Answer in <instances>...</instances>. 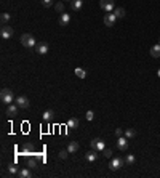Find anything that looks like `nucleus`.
<instances>
[{
    "mask_svg": "<svg viewBox=\"0 0 160 178\" xmlns=\"http://www.w3.org/2000/svg\"><path fill=\"white\" fill-rule=\"evenodd\" d=\"M115 146H117L119 151H125V149L128 148V138L127 137H119L115 141Z\"/></svg>",
    "mask_w": 160,
    "mask_h": 178,
    "instance_id": "7",
    "label": "nucleus"
},
{
    "mask_svg": "<svg viewBox=\"0 0 160 178\" xmlns=\"http://www.w3.org/2000/svg\"><path fill=\"white\" fill-rule=\"evenodd\" d=\"M157 74H158V77H160V69H158V72H157Z\"/></svg>",
    "mask_w": 160,
    "mask_h": 178,
    "instance_id": "34",
    "label": "nucleus"
},
{
    "mask_svg": "<svg viewBox=\"0 0 160 178\" xmlns=\"http://www.w3.org/2000/svg\"><path fill=\"white\" fill-rule=\"evenodd\" d=\"M151 56L152 58H160V44L151 47Z\"/></svg>",
    "mask_w": 160,
    "mask_h": 178,
    "instance_id": "17",
    "label": "nucleus"
},
{
    "mask_svg": "<svg viewBox=\"0 0 160 178\" xmlns=\"http://www.w3.org/2000/svg\"><path fill=\"white\" fill-rule=\"evenodd\" d=\"M21 44H23V47H26V48H34L37 45L34 35H31V34H23L21 35Z\"/></svg>",
    "mask_w": 160,
    "mask_h": 178,
    "instance_id": "2",
    "label": "nucleus"
},
{
    "mask_svg": "<svg viewBox=\"0 0 160 178\" xmlns=\"http://www.w3.org/2000/svg\"><path fill=\"white\" fill-rule=\"evenodd\" d=\"M18 172H19V170L16 167V164H10V165H8V173L10 175H18Z\"/></svg>",
    "mask_w": 160,
    "mask_h": 178,
    "instance_id": "24",
    "label": "nucleus"
},
{
    "mask_svg": "<svg viewBox=\"0 0 160 178\" xmlns=\"http://www.w3.org/2000/svg\"><path fill=\"white\" fill-rule=\"evenodd\" d=\"M54 10L59 11V13H64V3H62V2H58L56 5H54Z\"/></svg>",
    "mask_w": 160,
    "mask_h": 178,
    "instance_id": "28",
    "label": "nucleus"
},
{
    "mask_svg": "<svg viewBox=\"0 0 160 178\" xmlns=\"http://www.w3.org/2000/svg\"><path fill=\"white\" fill-rule=\"evenodd\" d=\"M32 149H34V146H32L31 143H26V145L23 146V154H24V156H31V154H34V153H32Z\"/></svg>",
    "mask_w": 160,
    "mask_h": 178,
    "instance_id": "19",
    "label": "nucleus"
},
{
    "mask_svg": "<svg viewBox=\"0 0 160 178\" xmlns=\"http://www.w3.org/2000/svg\"><path fill=\"white\" fill-rule=\"evenodd\" d=\"M67 151H69V154L77 153V151H79V143H75V141H72V143H69V146H67Z\"/></svg>",
    "mask_w": 160,
    "mask_h": 178,
    "instance_id": "21",
    "label": "nucleus"
},
{
    "mask_svg": "<svg viewBox=\"0 0 160 178\" xmlns=\"http://www.w3.org/2000/svg\"><path fill=\"white\" fill-rule=\"evenodd\" d=\"M11 35H13V27L11 26H6V24H2V29H0V37L5 39V40H8V39H11Z\"/></svg>",
    "mask_w": 160,
    "mask_h": 178,
    "instance_id": "4",
    "label": "nucleus"
},
{
    "mask_svg": "<svg viewBox=\"0 0 160 178\" xmlns=\"http://www.w3.org/2000/svg\"><path fill=\"white\" fill-rule=\"evenodd\" d=\"M87 120H93V117H95V112L93 111H87Z\"/></svg>",
    "mask_w": 160,
    "mask_h": 178,
    "instance_id": "31",
    "label": "nucleus"
},
{
    "mask_svg": "<svg viewBox=\"0 0 160 178\" xmlns=\"http://www.w3.org/2000/svg\"><path fill=\"white\" fill-rule=\"evenodd\" d=\"M15 103L19 106V108H23V109H27V108L31 106V103H29V98H27V96H23V95H21V96H18V98L15 99Z\"/></svg>",
    "mask_w": 160,
    "mask_h": 178,
    "instance_id": "8",
    "label": "nucleus"
},
{
    "mask_svg": "<svg viewBox=\"0 0 160 178\" xmlns=\"http://www.w3.org/2000/svg\"><path fill=\"white\" fill-rule=\"evenodd\" d=\"M158 42H160V39H158Z\"/></svg>",
    "mask_w": 160,
    "mask_h": 178,
    "instance_id": "35",
    "label": "nucleus"
},
{
    "mask_svg": "<svg viewBox=\"0 0 160 178\" xmlns=\"http://www.w3.org/2000/svg\"><path fill=\"white\" fill-rule=\"evenodd\" d=\"M123 135V129H115V137L119 138V137H122Z\"/></svg>",
    "mask_w": 160,
    "mask_h": 178,
    "instance_id": "33",
    "label": "nucleus"
},
{
    "mask_svg": "<svg viewBox=\"0 0 160 178\" xmlns=\"http://www.w3.org/2000/svg\"><path fill=\"white\" fill-rule=\"evenodd\" d=\"M125 165V159H122V157H112L110 159V162H109V168L110 170H119V168H122Z\"/></svg>",
    "mask_w": 160,
    "mask_h": 178,
    "instance_id": "3",
    "label": "nucleus"
},
{
    "mask_svg": "<svg viewBox=\"0 0 160 178\" xmlns=\"http://www.w3.org/2000/svg\"><path fill=\"white\" fill-rule=\"evenodd\" d=\"M67 127H69V129H77V127H79V119L77 117H71L67 120Z\"/></svg>",
    "mask_w": 160,
    "mask_h": 178,
    "instance_id": "18",
    "label": "nucleus"
},
{
    "mask_svg": "<svg viewBox=\"0 0 160 178\" xmlns=\"http://www.w3.org/2000/svg\"><path fill=\"white\" fill-rule=\"evenodd\" d=\"M102 156H104V157H107V159H110V157H112V149H109V148H104V151H102Z\"/></svg>",
    "mask_w": 160,
    "mask_h": 178,
    "instance_id": "27",
    "label": "nucleus"
},
{
    "mask_svg": "<svg viewBox=\"0 0 160 178\" xmlns=\"http://www.w3.org/2000/svg\"><path fill=\"white\" fill-rule=\"evenodd\" d=\"M112 13L117 16V19H122V18H125V10L122 8V6H117V8H115Z\"/></svg>",
    "mask_w": 160,
    "mask_h": 178,
    "instance_id": "20",
    "label": "nucleus"
},
{
    "mask_svg": "<svg viewBox=\"0 0 160 178\" xmlns=\"http://www.w3.org/2000/svg\"><path fill=\"white\" fill-rule=\"evenodd\" d=\"M35 52L39 55H47L48 53V44H45V42H40V44L35 45Z\"/></svg>",
    "mask_w": 160,
    "mask_h": 178,
    "instance_id": "11",
    "label": "nucleus"
},
{
    "mask_svg": "<svg viewBox=\"0 0 160 178\" xmlns=\"http://www.w3.org/2000/svg\"><path fill=\"white\" fill-rule=\"evenodd\" d=\"M135 156L133 154H128L127 156V157H125V165H133V164H135Z\"/></svg>",
    "mask_w": 160,
    "mask_h": 178,
    "instance_id": "25",
    "label": "nucleus"
},
{
    "mask_svg": "<svg viewBox=\"0 0 160 178\" xmlns=\"http://www.w3.org/2000/svg\"><path fill=\"white\" fill-rule=\"evenodd\" d=\"M67 156H69V151H67V149H64V151L59 153V159H66Z\"/></svg>",
    "mask_w": 160,
    "mask_h": 178,
    "instance_id": "30",
    "label": "nucleus"
},
{
    "mask_svg": "<svg viewBox=\"0 0 160 178\" xmlns=\"http://www.w3.org/2000/svg\"><path fill=\"white\" fill-rule=\"evenodd\" d=\"M42 5L48 8V6H51V5H53V0H42Z\"/></svg>",
    "mask_w": 160,
    "mask_h": 178,
    "instance_id": "32",
    "label": "nucleus"
},
{
    "mask_svg": "<svg viewBox=\"0 0 160 178\" xmlns=\"http://www.w3.org/2000/svg\"><path fill=\"white\" fill-rule=\"evenodd\" d=\"M104 148H106V143H104L101 138H95V140H91V149H95V151H98V153H102V151H104Z\"/></svg>",
    "mask_w": 160,
    "mask_h": 178,
    "instance_id": "6",
    "label": "nucleus"
},
{
    "mask_svg": "<svg viewBox=\"0 0 160 178\" xmlns=\"http://www.w3.org/2000/svg\"><path fill=\"white\" fill-rule=\"evenodd\" d=\"M85 159H87V162H96L98 161V151H95V149H91V151H88L87 154H85Z\"/></svg>",
    "mask_w": 160,
    "mask_h": 178,
    "instance_id": "12",
    "label": "nucleus"
},
{
    "mask_svg": "<svg viewBox=\"0 0 160 178\" xmlns=\"http://www.w3.org/2000/svg\"><path fill=\"white\" fill-rule=\"evenodd\" d=\"M27 167H29V168H35V167H37V159H35V157L27 159Z\"/></svg>",
    "mask_w": 160,
    "mask_h": 178,
    "instance_id": "26",
    "label": "nucleus"
},
{
    "mask_svg": "<svg viewBox=\"0 0 160 178\" xmlns=\"http://www.w3.org/2000/svg\"><path fill=\"white\" fill-rule=\"evenodd\" d=\"M69 23H71V15H69V13H61V16H59V24H61V26H67Z\"/></svg>",
    "mask_w": 160,
    "mask_h": 178,
    "instance_id": "13",
    "label": "nucleus"
},
{
    "mask_svg": "<svg viewBox=\"0 0 160 178\" xmlns=\"http://www.w3.org/2000/svg\"><path fill=\"white\" fill-rule=\"evenodd\" d=\"M10 13H2V24H6L10 21Z\"/></svg>",
    "mask_w": 160,
    "mask_h": 178,
    "instance_id": "29",
    "label": "nucleus"
},
{
    "mask_svg": "<svg viewBox=\"0 0 160 178\" xmlns=\"http://www.w3.org/2000/svg\"><path fill=\"white\" fill-rule=\"evenodd\" d=\"M75 75H77L79 79H85V77H87V71L82 69V68H75Z\"/></svg>",
    "mask_w": 160,
    "mask_h": 178,
    "instance_id": "22",
    "label": "nucleus"
},
{
    "mask_svg": "<svg viewBox=\"0 0 160 178\" xmlns=\"http://www.w3.org/2000/svg\"><path fill=\"white\" fill-rule=\"evenodd\" d=\"M115 21H117V16L114 15V13H107V15L104 16V24H106L107 27H112L115 24Z\"/></svg>",
    "mask_w": 160,
    "mask_h": 178,
    "instance_id": "9",
    "label": "nucleus"
},
{
    "mask_svg": "<svg viewBox=\"0 0 160 178\" xmlns=\"http://www.w3.org/2000/svg\"><path fill=\"white\" fill-rule=\"evenodd\" d=\"M53 117H54V111H53V109H47L43 114H42V119H43L45 122H50Z\"/></svg>",
    "mask_w": 160,
    "mask_h": 178,
    "instance_id": "15",
    "label": "nucleus"
},
{
    "mask_svg": "<svg viewBox=\"0 0 160 178\" xmlns=\"http://www.w3.org/2000/svg\"><path fill=\"white\" fill-rule=\"evenodd\" d=\"M125 137H127L128 140H131V138L136 137V132L133 129H125Z\"/></svg>",
    "mask_w": 160,
    "mask_h": 178,
    "instance_id": "23",
    "label": "nucleus"
},
{
    "mask_svg": "<svg viewBox=\"0 0 160 178\" xmlns=\"http://www.w3.org/2000/svg\"><path fill=\"white\" fill-rule=\"evenodd\" d=\"M99 6H101L102 11H114V10H115L114 0H101V2H99Z\"/></svg>",
    "mask_w": 160,
    "mask_h": 178,
    "instance_id": "5",
    "label": "nucleus"
},
{
    "mask_svg": "<svg viewBox=\"0 0 160 178\" xmlns=\"http://www.w3.org/2000/svg\"><path fill=\"white\" fill-rule=\"evenodd\" d=\"M18 176H19V178H31V176H32L31 168H29V167H27V168H21L19 172H18Z\"/></svg>",
    "mask_w": 160,
    "mask_h": 178,
    "instance_id": "16",
    "label": "nucleus"
},
{
    "mask_svg": "<svg viewBox=\"0 0 160 178\" xmlns=\"http://www.w3.org/2000/svg\"><path fill=\"white\" fill-rule=\"evenodd\" d=\"M71 8L74 11H80L83 8V0H72V2H71Z\"/></svg>",
    "mask_w": 160,
    "mask_h": 178,
    "instance_id": "14",
    "label": "nucleus"
},
{
    "mask_svg": "<svg viewBox=\"0 0 160 178\" xmlns=\"http://www.w3.org/2000/svg\"><path fill=\"white\" fill-rule=\"evenodd\" d=\"M18 109H19L18 104H8L6 106V116H10V117L18 116Z\"/></svg>",
    "mask_w": 160,
    "mask_h": 178,
    "instance_id": "10",
    "label": "nucleus"
},
{
    "mask_svg": "<svg viewBox=\"0 0 160 178\" xmlns=\"http://www.w3.org/2000/svg\"><path fill=\"white\" fill-rule=\"evenodd\" d=\"M0 99H2V103L3 104H11L13 101H15V93H13V90H10V88H3L2 91H0Z\"/></svg>",
    "mask_w": 160,
    "mask_h": 178,
    "instance_id": "1",
    "label": "nucleus"
}]
</instances>
